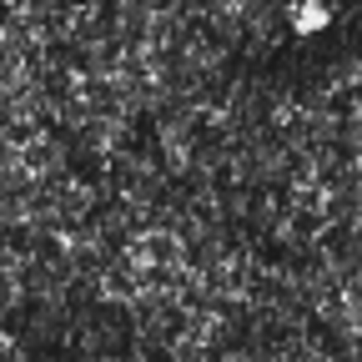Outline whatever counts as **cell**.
<instances>
[{
    "instance_id": "cell-1",
    "label": "cell",
    "mask_w": 362,
    "mask_h": 362,
    "mask_svg": "<svg viewBox=\"0 0 362 362\" xmlns=\"http://www.w3.org/2000/svg\"><path fill=\"white\" fill-rule=\"evenodd\" d=\"M322 25H327L322 0H302V6H297V30H322Z\"/></svg>"
}]
</instances>
